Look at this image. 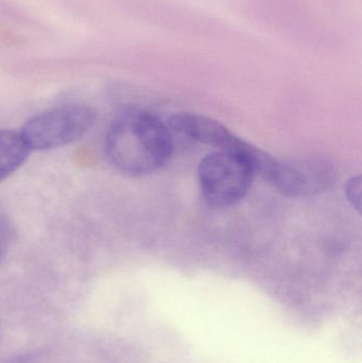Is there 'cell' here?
<instances>
[{
	"label": "cell",
	"instance_id": "obj_1",
	"mask_svg": "<svg viewBox=\"0 0 362 363\" xmlns=\"http://www.w3.org/2000/svg\"><path fill=\"white\" fill-rule=\"evenodd\" d=\"M174 150L167 125L151 113L132 110L111 125L106 152L111 165L121 174L142 177L161 169Z\"/></svg>",
	"mask_w": 362,
	"mask_h": 363
},
{
	"label": "cell",
	"instance_id": "obj_2",
	"mask_svg": "<svg viewBox=\"0 0 362 363\" xmlns=\"http://www.w3.org/2000/svg\"><path fill=\"white\" fill-rule=\"evenodd\" d=\"M270 157L261 150L253 155L219 150L206 155L198 168L204 200L215 207L237 204L248 194L255 174L263 170Z\"/></svg>",
	"mask_w": 362,
	"mask_h": 363
},
{
	"label": "cell",
	"instance_id": "obj_6",
	"mask_svg": "<svg viewBox=\"0 0 362 363\" xmlns=\"http://www.w3.org/2000/svg\"><path fill=\"white\" fill-rule=\"evenodd\" d=\"M31 150L21 132L0 130V182L12 176L25 164Z\"/></svg>",
	"mask_w": 362,
	"mask_h": 363
},
{
	"label": "cell",
	"instance_id": "obj_7",
	"mask_svg": "<svg viewBox=\"0 0 362 363\" xmlns=\"http://www.w3.org/2000/svg\"><path fill=\"white\" fill-rule=\"evenodd\" d=\"M346 194L349 202L357 211H361V177H353L348 181L346 186Z\"/></svg>",
	"mask_w": 362,
	"mask_h": 363
},
{
	"label": "cell",
	"instance_id": "obj_4",
	"mask_svg": "<svg viewBox=\"0 0 362 363\" xmlns=\"http://www.w3.org/2000/svg\"><path fill=\"white\" fill-rule=\"evenodd\" d=\"M261 176L288 196L318 194L333 181L331 170L322 164L288 163L276 159H272Z\"/></svg>",
	"mask_w": 362,
	"mask_h": 363
},
{
	"label": "cell",
	"instance_id": "obj_8",
	"mask_svg": "<svg viewBox=\"0 0 362 363\" xmlns=\"http://www.w3.org/2000/svg\"><path fill=\"white\" fill-rule=\"evenodd\" d=\"M10 242V226L6 216L0 211V259L6 253Z\"/></svg>",
	"mask_w": 362,
	"mask_h": 363
},
{
	"label": "cell",
	"instance_id": "obj_3",
	"mask_svg": "<svg viewBox=\"0 0 362 363\" xmlns=\"http://www.w3.org/2000/svg\"><path fill=\"white\" fill-rule=\"evenodd\" d=\"M95 121L93 108L70 104L34 115L23 125L21 132L30 150H52L82 138L93 128Z\"/></svg>",
	"mask_w": 362,
	"mask_h": 363
},
{
	"label": "cell",
	"instance_id": "obj_5",
	"mask_svg": "<svg viewBox=\"0 0 362 363\" xmlns=\"http://www.w3.org/2000/svg\"><path fill=\"white\" fill-rule=\"evenodd\" d=\"M170 128L191 140L218 148L219 150L253 155L259 149L237 138L227 127L208 117L197 114L176 115L170 119Z\"/></svg>",
	"mask_w": 362,
	"mask_h": 363
}]
</instances>
